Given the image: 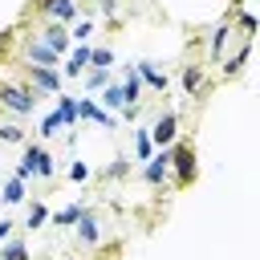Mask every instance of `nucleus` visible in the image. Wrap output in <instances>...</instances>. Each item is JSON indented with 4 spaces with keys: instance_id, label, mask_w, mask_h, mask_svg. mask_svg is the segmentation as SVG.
<instances>
[{
    "instance_id": "aec40b11",
    "label": "nucleus",
    "mask_w": 260,
    "mask_h": 260,
    "mask_svg": "<svg viewBox=\"0 0 260 260\" xmlns=\"http://www.w3.org/2000/svg\"><path fill=\"white\" fill-rule=\"evenodd\" d=\"M223 41H228V24H219V28H215V37H211V57H219V53H223Z\"/></svg>"
},
{
    "instance_id": "2eb2a0df",
    "label": "nucleus",
    "mask_w": 260,
    "mask_h": 260,
    "mask_svg": "<svg viewBox=\"0 0 260 260\" xmlns=\"http://www.w3.org/2000/svg\"><path fill=\"white\" fill-rule=\"evenodd\" d=\"M183 89H187V93H195V89H203V73H199L195 65H187V69H183Z\"/></svg>"
},
{
    "instance_id": "ddd939ff",
    "label": "nucleus",
    "mask_w": 260,
    "mask_h": 260,
    "mask_svg": "<svg viewBox=\"0 0 260 260\" xmlns=\"http://www.w3.org/2000/svg\"><path fill=\"white\" fill-rule=\"evenodd\" d=\"M138 85H142V81H138V69H126V81H122V93H126V102H130V106L138 102Z\"/></svg>"
},
{
    "instance_id": "6ab92c4d",
    "label": "nucleus",
    "mask_w": 260,
    "mask_h": 260,
    "mask_svg": "<svg viewBox=\"0 0 260 260\" xmlns=\"http://www.w3.org/2000/svg\"><path fill=\"white\" fill-rule=\"evenodd\" d=\"M110 61H114V53H110V49H89V65H98V69H106Z\"/></svg>"
},
{
    "instance_id": "a211bd4d",
    "label": "nucleus",
    "mask_w": 260,
    "mask_h": 260,
    "mask_svg": "<svg viewBox=\"0 0 260 260\" xmlns=\"http://www.w3.org/2000/svg\"><path fill=\"white\" fill-rule=\"evenodd\" d=\"M81 215H85L81 207H65V211H57V215H53V223H57V228H69V223H77Z\"/></svg>"
},
{
    "instance_id": "b1692460",
    "label": "nucleus",
    "mask_w": 260,
    "mask_h": 260,
    "mask_svg": "<svg viewBox=\"0 0 260 260\" xmlns=\"http://www.w3.org/2000/svg\"><path fill=\"white\" fill-rule=\"evenodd\" d=\"M85 85H89V89H102V85H106V69H93V73L85 77Z\"/></svg>"
},
{
    "instance_id": "412c9836",
    "label": "nucleus",
    "mask_w": 260,
    "mask_h": 260,
    "mask_svg": "<svg viewBox=\"0 0 260 260\" xmlns=\"http://www.w3.org/2000/svg\"><path fill=\"white\" fill-rule=\"evenodd\" d=\"M61 126H65V122H61V114H57V110H53V114H49V118H45V122H41V134H57V130H61Z\"/></svg>"
},
{
    "instance_id": "c85d7f7f",
    "label": "nucleus",
    "mask_w": 260,
    "mask_h": 260,
    "mask_svg": "<svg viewBox=\"0 0 260 260\" xmlns=\"http://www.w3.org/2000/svg\"><path fill=\"white\" fill-rule=\"evenodd\" d=\"M89 32H93V24H89V20H81V24H77V28H73V37H77V41H85V37H89Z\"/></svg>"
},
{
    "instance_id": "39448f33",
    "label": "nucleus",
    "mask_w": 260,
    "mask_h": 260,
    "mask_svg": "<svg viewBox=\"0 0 260 260\" xmlns=\"http://www.w3.org/2000/svg\"><path fill=\"white\" fill-rule=\"evenodd\" d=\"M175 130H179V118H175V114H162V118L154 122V130H150V142L167 146V142L175 138Z\"/></svg>"
},
{
    "instance_id": "f3484780",
    "label": "nucleus",
    "mask_w": 260,
    "mask_h": 260,
    "mask_svg": "<svg viewBox=\"0 0 260 260\" xmlns=\"http://www.w3.org/2000/svg\"><path fill=\"white\" fill-rule=\"evenodd\" d=\"M0 199H4V203H20V199H24V179H12V183L4 187Z\"/></svg>"
},
{
    "instance_id": "1a4fd4ad",
    "label": "nucleus",
    "mask_w": 260,
    "mask_h": 260,
    "mask_svg": "<svg viewBox=\"0 0 260 260\" xmlns=\"http://www.w3.org/2000/svg\"><path fill=\"white\" fill-rule=\"evenodd\" d=\"M77 228H81V232H77V236H81V244H98V240H102V228H98V219H93V215H81V219H77Z\"/></svg>"
},
{
    "instance_id": "a878e982",
    "label": "nucleus",
    "mask_w": 260,
    "mask_h": 260,
    "mask_svg": "<svg viewBox=\"0 0 260 260\" xmlns=\"http://www.w3.org/2000/svg\"><path fill=\"white\" fill-rule=\"evenodd\" d=\"M0 142H20V130L16 126H0Z\"/></svg>"
},
{
    "instance_id": "f8f14e48",
    "label": "nucleus",
    "mask_w": 260,
    "mask_h": 260,
    "mask_svg": "<svg viewBox=\"0 0 260 260\" xmlns=\"http://www.w3.org/2000/svg\"><path fill=\"white\" fill-rule=\"evenodd\" d=\"M85 65H89V49L81 45V49H73V53H69V65H65V73H81Z\"/></svg>"
},
{
    "instance_id": "5701e85b",
    "label": "nucleus",
    "mask_w": 260,
    "mask_h": 260,
    "mask_svg": "<svg viewBox=\"0 0 260 260\" xmlns=\"http://www.w3.org/2000/svg\"><path fill=\"white\" fill-rule=\"evenodd\" d=\"M0 260H28V252H24V244H8L0 252Z\"/></svg>"
},
{
    "instance_id": "4468645a",
    "label": "nucleus",
    "mask_w": 260,
    "mask_h": 260,
    "mask_svg": "<svg viewBox=\"0 0 260 260\" xmlns=\"http://www.w3.org/2000/svg\"><path fill=\"white\" fill-rule=\"evenodd\" d=\"M110 110H126L130 102H126V93H122V85H106V98H102Z\"/></svg>"
},
{
    "instance_id": "393cba45",
    "label": "nucleus",
    "mask_w": 260,
    "mask_h": 260,
    "mask_svg": "<svg viewBox=\"0 0 260 260\" xmlns=\"http://www.w3.org/2000/svg\"><path fill=\"white\" fill-rule=\"evenodd\" d=\"M244 57H248V49H244V53H236V57H232L223 69H228V73H240V69H244Z\"/></svg>"
},
{
    "instance_id": "7c9ffc66",
    "label": "nucleus",
    "mask_w": 260,
    "mask_h": 260,
    "mask_svg": "<svg viewBox=\"0 0 260 260\" xmlns=\"http://www.w3.org/2000/svg\"><path fill=\"white\" fill-rule=\"evenodd\" d=\"M8 232H12V223H8V219H0V244L8 240Z\"/></svg>"
},
{
    "instance_id": "f257e3e1",
    "label": "nucleus",
    "mask_w": 260,
    "mask_h": 260,
    "mask_svg": "<svg viewBox=\"0 0 260 260\" xmlns=\"http://www.w3.org/2000/svg\"><path fill=\"white\" fill-rule=\"evenodd\" d=\"M28 175H37V179H49L53 175V158H49L45 146H28L24 150V158L16 167V179H28Z\"/></svg>"
},
{
    "instance_id": "0eeeda50",
    "label": "nucleus",
    "mask_w": 260,
    "mask_h": 260,
    "mask_svg": "<svg viewBox=\"0 0 260 260\" xmlns=\"http://www.w3.org/2000/svg\"><path fill=\"white\" fill-rule=\"evenodd\" d=\"M171 162H175V171H179V179L187 183L191 175H195V154L187 150V146H179V150H171Z\"/></svg>"
},
{
    "instance_id": "9d476101",
    "label": "nucleus",
    "mask_w": 260,
    "mask_h": 260,
    "mask_svg": "<svg viewBox=\"0 0 260 260\" xmlns=\"http://www.w3.org/2000/svg\"><path fill=\"white\" fill-rule=\"evenodd\" d=\"M28 61H32V65H49V69H53L57 53H53V49H45L41 41H32V45H28Z\"/></svg>"
},
{
    "instance_id": "dca6fc26",
    "label": "nucleus",
    "mask_w": 260,
    "mask_h": 260,
    "mask_svg": "<svg viewBox=\"0 0 260 260\" xmlns=\"http://www.w3.org/2000/svg\"><path fill=\"white\" fill-rule=\"evenodd\" d=\"M57 114H61V122H65V126H69V122H77V102H73V98H61V102H57Z\"/></svg>"
},
{
    "instance_id": "7ed1b4c3",
    "label": "nucleus",
    "mask_w": 260,
    "mask_h": 260,
    "mask_svg": "<svg viewBox=\"0 0 260 260\" xmlns=\"http://www.w3.org/2000/svg\"><path fill=\"white\" fill-rule=\"evenodd\" d=\"M41 8L53 16V24H69L73 16H77V8H73V0H41Z\"/></svg>"
},
{
    "instance_id": "6e6552de",
    "label": "nucleus",
    "mask_w": 260,
    "mask_h": 260,
    "mask_svg": "<svg viewBox=\"0 0 260 260\" xmlns=\"http://www.w3.org/2000/svg\"><path fill=\"white\" fill-rule=\"evenodd\" d=\"M28 73H32V81H37L41 89H49V93L61 85V81H57V69H49V65H28Z\"/></svg>"
},
{
    "instance_id": "9b49d317",
    "label": "nucleus",
    "mask_w": 260,
    "mask_h": 260,
    "mask_svg": "<svg viewBox=\"0 0 260 260\" xmlns=\"http://www.w3.org/2000/svg\"><path fill=\"white\" fill-rule=\"evenodd\" d=\"M138 77H142L146 85H154V89H167V73H158L150 61H142V65H138Z\"/></svg>"
},
{
    "instance_id": "c756f323",
    "label": "nucleus",
    "mask_w": 260,
    "mask_h": 260,
    "mask_svg": "<svg viewBox=\"0 0 260 260\" xmlns=\"http://www.w3.org/2000/svg\"><path fill=\"white\" fill-rule=\"evenodd\" d=\"M69 175H73V179H85V175H89V167H85V162H73V171H69Z\"/></svg>"
},
{
    "instance_id": "bb28decb",
    "label": "nucleus",
    "mask_w": 260,
    "mask_h": 260,
    "mask_svg": "<svg viewBox=\"0 0 260 260\" xmlns=\"http://www.w3.org/2000/svg\"><path fill=\"white\" fill-rule=\"evenodd\" d=\"M138 158H150V134H138Z\"/></svg>"
},
{
    "instance_id": "4be33fe9",
    "label": "nucleus",
    "mask_w": 260,
    "mask_h": 260,
    "mask_svg": "<svg viewBox=\"0 0 260 260\" xmlns=\"http://www.w3.org/2000/svg\"><path fill=\"white\" fill-rule=\"evenodd\" d=\"M45 219H49V211H45L41 203H32V207H28V228H41Z\"/></svg>"
},
{
    "instance_id": "cd10ccee",
    "label": "nucleus",
    "mask_w": 260,
    "mask_h": 260,
    "mask_svg": "<svg viewBox=\"0 0 260 260\" xmlns=\"http://www.w3.org/2000/svg\"><path fill=\"white\" fill-rule=\"evenodd\" d=\"M240 28H244V37H252V28H256V16H248V12H244V16H240Z\"/></svg>"
},
{
    "instance_id": "423d86ee",
    "label": "nucleus",
    "mask_w": 260,
    "mask_h": 260,
    "mask_svg": "<svg viewBox=\"0 0 260 260\" xmlns=\"http://www.w3.org/2000/svg\"><path fill=\"white\" fill-rule=\"evenodd\" d=\"M167 171H171V150L162 146V154H154V158L146 162V171H142V175H146V183H162V179H167Z\"/></svg>"
},
{
    "instance_id": "2f4dec72",
    "label": "nucleus",
    "mask_w": 260,
    "mask_h": 260,
    "mask_svg": "<svg viewBox=\"0 0 260 260\" xmlns=\"http://www.w3.org/2000/svg\"><path fill=\"white\" fill-rule=\"evenodd\" d=\"M93 4H102L106 12H114V8H118V0H93Z\"/></svg>"
},
{
    "instance_id": "f03ea898",
    "label": "nucleus",
    "mask_w": 260,
    "mask_h": 260,
    "mask_svg": "<svg viewBox=\"0 0 260 260\" xmlns=\"http://www.w3.org/2000/svg\"><path fill=\"white\" fill-rule=\"evenodd\" d=\"M32 93H24V89H16V85H0V106H8L12 114H32Z\"/></svg>"
},
{
    "instance_id": "20e7f679",
    "label": "nucleus",
    "mask_w": 260,
    "mask_h": 260,
    "mask_svg": "<svg viewBox=\"0 0 260 260\" xmlns=\"http://www.w3.org/2000/svg\"><path fill=\"white\" fill-rule=\"evenodd\" d=\"M41 45L53 49V53H65V49H69V32H65V24H49V28L41 32Z\"/></svg>"
}]
</instances>
